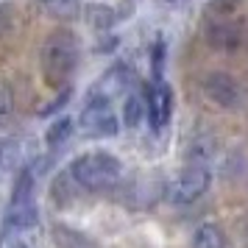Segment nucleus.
I'll use <instances>...</instances> for the list:
<instances>
[{"label":"nucleus","instance_id":"1","mask_svg":"<svg viewBox=\"0 0 248 248\" xmlns=\"http://www.w3.org/2000/svg\"><path fill=\"white\" fill-rule=\"evenodd\" d=\"M123 173V165L120 159L106 154V151H92V154H84V156L73 159L67 176L81 190H90V192H103L109 190L114 181L120 179Z\"/></svg>","mask_w":248,"mask_h":248},{"label":"nucleus","instance_id":"2","mask_svg":"<svg viewBox=\"0 0 248 248\" xmlns=\"http://www.w3.org/2000/svg\"><path fill=\"white\" fill-rule=\"evenodd\" d=\"M78 62V45H76V36L70 31H56V34L47 36L45 47H42V70H45L47 81H64L73 73Z\"/></svg>","mask_w":248,"mask_h":248},{"label":"nucleus","instance_id":"3","mask_svg":"<svg viewBox=\"0 0 248 248\" xmlns=\"http://www.w3.org/2000/svg\"><path fill=\"white\" fill-rule=\"evenodd\" d=\"M81 125L90 137H114L120 131V120L117 114H112V98L103 92H92L84 112H81Z\"/></svg>","mask_w":248,"mask_h":248},{"label":"nucleus","instance_id":"4","mask_svg":"<svg viewBox=\"0 0 248 248\" xmlns=\"http://www.w3.org/2000/svg\"><path fill=\"white\" fill-rule=\"evenodd\" d=\"M209 181H212L209 168H203V165H190L179 179L173 181V187H170V201L192 203L195 198H201L203 192L209 190Z\"/></svg>","mask_w":248,"mask_h":248},{"label":"nucleus","instance_id":"5","mask_svg":"<svg viewBox=\"0 0 248 248\" xmlns=\"http://www.w3.org/2000/svg\"><path fill=\"white\" fill-rule=\"evenodd\" d=\"M145 112H148V125L151 131H162L170 123V114H173V92L162 78L154 81V87L148 92L145 101Z\"/></svg>","mask_w":248,"mask_h":248},{"label":"nucleus","instance_id":"6","mask_svg":"<svg viewBox=\"0 0 248 248\" xmlns=\"http://www.w3.org/2000/svg\"><path fill=\"white\" fill-rule=\"evenodd\" d=\"M203 92H206V98L212 103H217L220 109H234V106H240V84H237L232 76H226V73H212V76H206Z\"/></svg>","mask_w":248,"mask_h":248},{"label":"nucleus","instance_id":"7","mask_svg":"<svg viewBox=\"0 0 248 248\" xmlns=\"http://www.w3.org/2000/svg\"><path fill=\"white\" fill-rule=\"evenodd\" d=\"M36 220H39V209H36L34 201L28 203H9V209H6V217H3V234H20V232H28V229H34Z\"/></svg>","mask_w":248,"mask_h":248},{"label":"nucleus","instance_id":"8","mask_svg":"<svg viewBox=\"0 0 248 248\" xmlns=\"http://www.w3.org/2000/svg\"><path fill=\"white\" fill-rule=\"evenodd\" d=\"M206 36H209V42H212L215 47H226V50L237 47V45H240V39H243L240 25L229 23V20H215V23H209Z\"/></svg>","mask_w":248,"mask_h":248},{"label":"nucleus","instance_id":"9","mask_svg":"<svg viewBox=\"0 0 248 248\" xmlns=\"http://www.w3.org/2000/svg\"><path fill=\"white\" fill-rule=\"evenodd\" d=\"M226 237L215 223H201L192 232V248H223Z\"/></svg>","mask_w":248,"mask_h":248},{"label":"nucleus","instance_id":"10","mask_svg":"<svg viewBox=\"0 0 248 248\" xmlns=\"http://www.w3.org/2000/svg\"><path fill=\"white\" fill-rule=\"evenodd\" d=\"M145 117H148L145 101H142L140 95H128V98H125V103H123V123L128 125V128H140Z\"/></svg>","mask_w":248,"mask_h":248},{"label":"nucleus","instance_id":"11","mask_svg":"<svg viewBox=\"0 0 248 248\" xmlns=\"http://www.w3.org/2000/svg\"><path fill=\"white\" fill-rule=\"evenodd\" d=\"M34 201V173L25 168L12 187V203H28Z\"/></svg>","mask_w":248,"mask_h":248},{"label":"nucleus","instance_id":"12","mask_svg":"<svg viewBox=\"0 0 248 248\" xmlns=\"http://www.w3.org/2000/svg\"><path fill=\"white\" fill-rule=\"evenodd\" d=\"M70 134H73V120H70V117H59L56 123L45 131V142L50 148H59L70 140Z\"/></svg>","mask_w":248,"mask_h":248},{"label":"nucleus","instance_id":"13","mask_svg":"<svg viewBox=\"0 0 248 248\" xmlns=\"http://www.w3.org/2000/svg\"><path fill=\"white\" fill-rule=\"evenodd\" d=\"M114 9H109V6H87V20H90L95 28H109V25H114Z\"/></svg>","mask_w":248,"mask_h":248},{"label":"nucleus","instance_id":"14","mask_svg":"<svg viewBox=\"0 0 248 248\" xmlns=\"http://www.w3.org/2000/svg\"><path fill=\"white\" fill-rule=\"evenodd\" d=\"M151 67L156 70V76L162 73V67H165V42L159 39L156 45H154V50H151Z\"/></svg>","mask_w":248,"mask_h":248},{"label":"nucleus","instance_id":"15","mask_svg":"<svg viewBox=\"0 0 248 248\" xmlns=\"http://www.w3.org/2000/svg\"><path fill=\"white\" fill-rule=\"evenodd\" d=\"M67 101H70V92H62V95H59L56 101H53V103H47L45 109H42V114H53V112H59L62 106H67Z\"/></svg>","mask_w":248,"mask_h":248}]
</instances>
